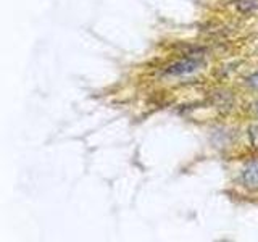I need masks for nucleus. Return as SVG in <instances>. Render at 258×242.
Returning a JSON list of instances; mask_svg holds the SVG:
<instances>
[{
	"label": "nucleus",
	"mask_w": 258,
	"mask_h": 242,
	"mask_svg": "<svg viewBox=\"0 0 258 242\" xmlns=\"http://www.w3.org/2000/svg\"><path fill=\"white\" fill-rule=\"evenodd\" d=\"M202 62L199 58H184V60H179L173 65H169L166 68V75L169 76H185V75H190V73L197 71L200 68Z\"/></svg>",
	"instance_id": "f257e3e1"
},
{
	"label": "nucleus",
	"mask_w": 258,
	"mask_h": 242,
	"mask_svg": "<svg viewBox=\"0 0 258 242\" xmlns=\"http://www.w3.org/2000/svg\"><path fill=\"white\" fill-rule=\"evenodd\" d=\"M242 183L248 189H258V160H252L242 169Z\"/></svg>",
	"instance_id": "f03ea898"
},
{
	"label": "nucleus",
	"mask_w": 258,
	"mask_h": 242,
	"mask_svg": "<svg viewBox=\"0 0 258 242\" xmlns=\"http://www.w3.org/2000/svg\"><path fill=\"white\" fill-rule=\"evenodd\" d=\"M237 8L244 13L252 12L258 8V0H237Z\"/></svg>",
	"instance_id": "7ed1b4c3"
},
{
	"label": "nucleus",
	"mask_w": 258,
	"mask_h": 242,
	"mask_svg": "<svg viewBox=\"0 0 258 242\" xmlns=\"http://www.w3.org/2000/svg\"><path fill=\"white\" fill-rule=\"evenodd\" d=\"M250 141H252L255 147H258V126H253L250 129Z\"/></svg>",
	"instance_id": "20e7f679"
},
{
	"label": "nucleus",
	"mask_w": 258,
	"mask_h": 242,
	"mask_svg": "<svg viewBox=\"0 0 258 242\" xmlns=\"http://www.w3.org/2000/svg\"><path fill=\"white\" fill-rule=\"evenodd\" d=\"M247 83L250 86H253V87H258V71L255 73V75H252L248 79H247Z\"/></svg>",
	"instance_id": "39448f33"
}]
</instances>
